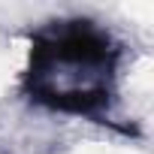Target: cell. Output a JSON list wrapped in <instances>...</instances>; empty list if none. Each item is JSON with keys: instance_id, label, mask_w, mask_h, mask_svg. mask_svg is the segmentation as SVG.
Segmentation results:
<instances>
[{"instance_id": "cell-1", "label": "cell", "mask_w": 154, "mask_h": 154, "mask_svg": "<svg viewBox=\"0 0 154 154\" xmlns=\"http://www.w3.org/2000/svg\"><path fill=\"white\" fill-rule=\"evenodd\" d=\"M124 39L91 15H57L24 36L18 97L51 118L121 127Z\"/></svg>"}]
</instances>
